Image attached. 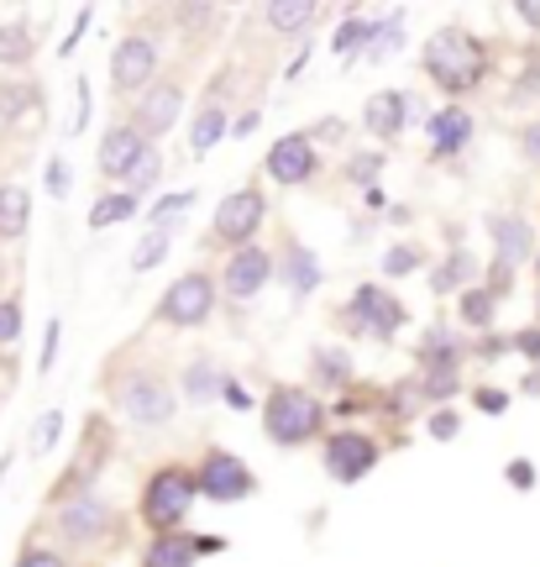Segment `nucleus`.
<instances>
[{
    "label": "nucleus",
    "mask_w": 540,
    "mask_h": 567,
    "mask_svg": "<svg viewBox=\"0 0 540 567\" xmlns=\"http://www.w3.org/2000/svg\"><path fill=\"white\" fill-rule=\"evenodd\" d=\"M283 279H289L294 295H310V289L321 284V264H315V252H310V247H289V252H283Z\"/></svg>",
    "instance_id": "nucleus-20"
},
{
    "label": "nucleus",
    "mask_w": 540,
    "mask_h": 567,
    "mask_svg": "<svg viewBox=\"0 0 540 567\" xmlns=\"http://www.w3.org/2000/svg\"><path fill=\"white\" fill-rule=\"evenodd\" d=\"M378 42H367V63H378V59H388L394 48H399V21H383L378 32H373Z\"/></svg>",
    "instance_id": "nucleus-32"
},
{
    "label": "nucleus",
    "mask_w": 540,
    "mask_h": 567,
    "mask_svg": "<svg viewBox=\"0 0 540 567\" xmlns=\"http://www.w3.org/2000/svg\"><path fill=\"white\" fill-rule=\"evenodd\" d=\"M520 17L530 21V27H540V6H530V0H525V6H520Z\"/></svg>",
    "instance_id": "nucleus-49"
},
{
    "label": "nucleus",
    "mask_w": 540,
    "mask_h": 567,
    "mask_svg": "<svg viewBox=\"0 0 540 567\" xmlns=\"http://www.w3.org/2000/svg\"><path fill=\"white\" fill-rule=\"evenodd\" d=\"M153 69H158V48H153L147 38H126L116 48V59H111L116 90H142V84L153 80Z\"/></svg>",
    "instance_id": "nucleus-10"
},
{
    "label": "nucleus",
    "mask_w": 540,
    "mask_h": 567,
    "mask_svg": "<svg viewBox=\"0 0 540 567\" xmlns=\"http://www.w3.org/2000/svg\"><path fill=\"white\" fill-rule=\"evenodd\" d=\"M59 331H63L59 321H48V337H42V373H48V368H53V358H59Z\"/></svg>",
    "instance_id": "nucleus-40"
},
{
    "label": "nucleus",
    "mask_w": 540,
    "mask_h": 567,
    "mask_svg": "<svg viewBox=\"0 0 540 567\" xmlns=\"http://www.w3.org/2000/svg\"><path fill=\"white\" fill-rule=\"evenodd\" d=\"M226 400H231V405H241V410L252 405V394H247V389H241V384H226Z\"/></svg>",
    "instance_id": "nucleus-47"
},
{
    "label": "nucleus",
    "mask_w": 540,
    "mask_h": 567,
    "mask_svg": "<svg viewBox=\"0 0 540 567\" xmlns=\"http://www.w3.org/2000/svg\"><path fill=\"white\" fill-rule=\"evenodd\" d=\"M32 221V195L17 189V184H6L0 189V237H21Z\"/></svg>",
    "instance_id": "nucleus-19"
},
{
    "label": "nucleus",
    "mask_w": 540,
    "mask_h": 567,
    "mask_svg": "<svg viewBox=\"0 0 540 567\" xmlns=\"http://www.w3.org/2000/svg\"><path fill=\"white\" fill-rule=\"evenodd\" d=\"M105 526H111V509H105V499H95V494H80V499H69V505L59 509V530L69 542H95Z\"/></svg>",
    "instance_id": "nucleus-11"
},
{
    "label": "nucleus",
    "mask_w": 540,
    "mask_h": 567,
    "mask_svg": "<svg viewBox=\"0 0 540 567\" xmlns=\"http://www.w3.org/2000/svg\"><path fill=\"white\" fill-rule=\"evenodd\" d=\"M59 431H63V410H42L38 431H32V457H48L53 442H59Z\"/></svg>",
    "instance_id": "nucleus-26"
},
{
    "label": "nucleus",
    "mask_w": 540,
    "mask_h": 567,
    "mask_svg": "<svg viewBox=\"0 0 540 567\" xmlns=\"http://www.w3.org/2000/svg\"><path fill=\"white\" fill-rule=\"evenodd\" d=\"M195 494H200V484H195V473H184V467H163L158 478L147 484V499H142V515L153 520L158 530L179 526L184 515H189V505H195Z\"/></svg>",
    "instance_id": "nucleus-3"
},
{
    "label": "nucleus",
    "mask_w": 540,
    "mask_h": 567,
    "mask_svg": "<svg viewBox=\"0 0 540 567\" xmlns=\"http://www.w3.org/2000/svg\"><path fill=\"white\" fill-rule=\"evenodd\" d=\"M142 147H147V142H142V132L137 126H116V132H105V142H101V174H111V179H126V174H132V163L142 158Z\"/></svg>",
    "instance_id": "nucleus-15"
},
{
    "label": "nucleus",
    "mask_w": 540,
    "mask_h": 567,
    "mask_svg": "<svg viewBox=\"0 0 540 567\" xmlns=\"http://www.w3.org/2000/svg\"><path fill=\"white\" fill-rule=\"evenodd\" d=\"M200 551H220L216 536H158L147 551V567H189Z\"/></svg>",
    "instance_id": "nucleus-16"
},
{
    "label": "nucleus",
    "mask_w": 540,
    "mask_h": 567,
    "mask_svg": "<svg viewBox=\"0 0 540 567\" xmlns=\"http://www.w3.org/2000/svg\"><path fill=\"white\" fill-rule=\"evenodd\" d=\"M174 116H179V90L174 84H158L147 101H142V111H137V132H168L174 126Z\"/></svg>",
    "instance_id": "nucleus-17"
},
{
    "label": "nucleus",
    "mask_w": 540,
    "mask_h": 567,
    "mask_svg": "<svg viewBox=\"0 0 540 567\" xmlns=\"http://www.w3.org/2000/svg\"><path fill=\"white\" fill-rule=\"evenodd\" d=\"M21 337V305L17 300H0V347H11Z\"/></svg>",
    "instance_id": "nucleus-33"
},
{
    "label": "nucleus",
    "mask_w": 540,
    "mask_h": 567,
    "mask_svg": "<svg viewBox=\"0 0 540 567\" xmlns=\"http://www.w3.org/2000/svg\"><path fill=\"white\" fill-rule=\"evenodd\" d=\"M373 463H378V446L357 436V431H341V436L325 442V473L336 484H357L362 473H373Z\"/></svg>",
    "instance_id": "nucleus-6"
},
{
    "label": "nucleus",
    "mask_w": 540,
    "mask_h": 567,
    "mask_svg": "<svg viewBox=\"0 0 540 567\" xmlns=\"http://www.w3.org/2000/svg\"><path fill=\"white\" fill-rule=\"evenodd\" d=\"M273 264H268V252L262 247H241L237 258L226 264V295H237V300H252L262 284H268Z\"/></svg>",
    "instance_id": "nucleus-13"
},
{
    "label": "nucleus",
    "mask_w": 540,
    "mask_h": 567,
    "mask_svg": "<svg viewBox=\"0 0 540 567\" xmlns=\"http://www.w3.org/2000/svg\"><path fill=\"white\" fill-rule=\"evenodd\" d=\"M210 305H216V289H210V279L205 274H184L168 295H163L158 316L168 326H200L205 316H210Z\"/></svg>",
    "instance_id": "nucleus-5"
},
{
    "label": "nucleus",
    "mask_w": 540,
    "mask_h": 567,
    "mask_svg": "<svg viewBox=\"0 0 540 567\" xmlns=\"http://www.w3.org/2000/svg\"><path fill=\"white\" fill-rule=\"evenodd\" d=\"M158 168H163V158L153 153V147H142V158L132 163V174H126V184H132V189H147V184L158 179Z\"/></svg>",
    "instance_id": "nucleus-30"
},
{
    "label": "nucleus",
    "mask_w": 540,
    "mask_h": 567,
    "mask_svg": "<svg viewBox=\"0 0 540 567\" xmlns=\"http://www.w3.org/2000/svg\"><path fill=\"white\" fill-rule=\"evenodd\" d=\"M457 431H461V421L451 415V410H436V415H430V436H440V442H446V436H457Z\"/></svg>",
    "instance_id": "nucleus-39"
},
{
    "label": "nucleus",
    "mask_w": 540,
    "mask_h": 567,
    "mask_svg": "<svg viewBox=\"0 0 540 567\" xmlns=\"http://www.w3.org/2000/svg\"><path fill=\"white\" fill-rule=\"evenodd\" d=\"M121 410L137 425H163V421H174V394H168V384L153 379V373H132V379L121 384Z\"/></svg>",
    "instance_id": "nucleus-4"
},
{
    "label": "nucleus",
    "mask_w": 540,
    "mask_h": 567,
    "mask_svg": "<svg viewBox=\"0 0 540 567\" xmlns=\"http://www.w3.org/2000/svg\"><path fill=\"white\" fill-rule=\"evenodd\" d=\"M268 174L279 184H304L315 174V147L310 137H283L273 142V153H268Z\"/></svg>",
    "instance_id": "nucleus-12"
},
{
    "label": "nucleus",
    "mask_w": 540,
    "mask_h": 567,
    "mask_svg": "<svg viewBox=\"0 0 540 567\" xmlns=\"http://www.w3.org/2000/svg\"><path fill=\"white\" fill-rule=\"evenodd\" d=\"M195 484H200L205 499H216V505H231V499H241V494L252 488V473H247V467H241V457H231V452H210Z\"/></svg>",
    "instance_id": "nucleus-7"
},
{
    "label": "nucleus",
    "mask_w": 540,
    "mask_h": 567,
    "mask_svg": "<svg viewBox=\"0 0 540 567\" xmlns=\"http://www.w3.org/2000/svg\"><path fill=\"white\" fill-rule=\"evenodd\" d=\"M231 132H237V137H247V132H258V111H247L241 122H231Z\"/></svg>",
    "instance_id": "nucleus-46"
},
{
    "label": "nucleus",
    "mask_w": 540,
    "mask_h": 567,
    "mask_svg": "<svg viewBox=\"0 0 540 567\" xmlns=\"http://www.w3.org/2000/svg\"><path fill=\"white\" fill-rule=\"evenodd\" d=\"M32 59V32L27 27H0V63H27Z\"/></svg>",
    "instance_id": "nucleus-24"
},
{
    "label": "nucleus",
    "mask_w": 540,
    "mask_h": 567,
    "mask_svg": "<svg viewBox=\"0 0 540 567\" xmlns=\"http://www.w3.org/2000/svg\"><path fill=\"white\" fill-rule=\"evenodd\" d=\"M352 321L367 326L373 337H394L404 326V305L388 295V289H373V284H362L357 295H352Z\"/></svg>",
    "instance_id": "nucleus-9"
},
{
    "label": "nucleus",
    "mask_w": 540,
    "mask_h": 567,
    "mask_svg": "<svg viewBox=\"0 0 540 567\" xmlns=\"http://www.w3.org/2000/svg\"><path fill=\"white\" fill-rule=\"evenodd\" d=\"M467 137H472V116H467V111H436V116H430V142H436V158L457 153Z\"/></svg>",
    "instance_id": "nucleus-18"
},
{
    "label": "nucleus",
    "mask_w": 540,
    "mask_h": 567,
    "mask_svg": "<svg viewBox=\"0 0 540 567\" xmlns=\"http://www.w3.org/2000/svg\"><path fill=\"white\" fill-rule=\"evenodd\" d=\"M461 316H467L472 326H488V321H494V289H472V295L461 300Z\"/></svg>",
    "instance_id": "nucleus-29"
},
{
    "label": "nucleus",
    "mask_w": 540,
    "mask_h": 567,
    "mask_svg": "<svg viewBox=\"0 0 540 567\" xmlns=\"http://www.w3.org/2000/svg\"><path fill=\"white\" fill-rule=\"evenodd\" d=\"M258 221H262V195L258 189H237V195H226L216 210V237L220 243L247 247V237L258 231Z\"/></svg>",
    "instance_id": "nucleus-8"
},
{
    "label": "nucleus",
    "mask_w": 540,
    "mask_h": 567,
    "mask_svg": "<svg viewBox=\"0 0 540 567\" xmlns=\"http://www.w3.org/2000/svg\"><path fill=\"white\" fill-rule=\"evenodd\" d=\"M226 132H231V122H226L216 105H210V111H200V122L189 126V147H195V153H210V147H216Z\"/></svg>",
    "instance_id": "nucleus-22"
},
{
    "label": "nucleus",
    "mask_w": 540,
    "mask_h": 567,
    "mask_svg": "<svg viewBox=\"0 0 540 567\" xmlns=\"http://www.w3.org/2000/svg\"><path fill=\"white\" fill-rule=\"evenodd\" d=\"M383 268H388V274H415V268H420V252H415V247H394V252L383 258Z\"/></svg>",
    "instance_id": "nucleus-35"
},
{
    "label": "nucleus",
    "mask_w": 540,
    "mask_h": 567,
    "mask_svg": "<svg viewBox=\"0 0 540 567\" xmlns=\"http://www.w3.org/2000/svg\"><path fill=\"white\" fill-rule=\"evenodd\" d=\"M362 38H367V27L362 21H346L336 32V53H352V48H362Z\"/></svg>",
    "instance_id": "nucleus-38"
},
{
    "label": "nucleus",
    "mask_w": 540,
    "mask_h": 567,
    "mask_svg": "<svg viewBox=\"0 0 540 567\" xmlns=\"http://www.w3.org/2000/svg\"><path fill=\"white\" fill-rule=\"evenodd\" d=\"M488 231H494V247H499V268H515L536 252V231L520 216H488Z\"/></svg>",
    "instance_id": "nucleus-14"
},
{
    "label": "nucleus",
    "mask_w": 540,
    "mask_h": 567,
    "mask_svg": "<svg viewBox=\"0 0 540 567\" xmlns=\"http://www.w3.org/2000/svg\"><path fill=\"white\" fill-rule=\"evenodd\" d=\"M509 484H515V488H530V484H536V473H530V463H515V467H509Z\"/></svg>",
    "instance_id": "nucleus-43"
},
{
    "label": "nucleus",
    "mask_w": 540,
    "mask_h": 567,
    "mask_svg": "<svg viewBox=\"0 0 540 567\" xmlns=\"http://www.w3.org/2000/svg\"><path fill=\"white\" fill-rule=\"evenodd\" d=\"M315 373H321L325 384H346V379H352V363H346L341 347H321V352H315Z\"/></svg>",
    "instance_id": "nucleus-25"
},
{
    "label": "nucleus",
    "mask_w": 540,
    "mask_h": 567,
    "mask_svg": "<svg viewBox=\"0 0 540 567\" xmlns=\"http://www.w3.org/2000/svg\"><path fill=\"white\" fill-rule=\"evenodd\" d=\"M163 258H168V226H158V231H147V237H142L137 243V252H132V268H153V264H163Z\"/></svg>",
    "instance_id": "nucleus-23"
},
{
    "label": "nucleus",
    "mask_w": 540,
    "mask_h": 567,
    "mask_svg": "<svg viewBox=\"0 0 540 567\" xmlns=\"http://www.w3.org/2000/svg\"><path fill=\"white\" fill-rule=\"evenodd\" d=\"M378 163L383 158H357V168H352V174H357V179H378Z\"/></svg>",
    "instance_id": "nucleus-44"
},
{
    "label": "nucleus",
    "mask_w": 540,
    "mask_h": 567,
    "mask_svg": "<svg viewBox=\"0 0 540 567\" xmlns=\"http://www.w3.org/2000/svg\"><path fill=\"white\" fill-rule=\"evenodd\" d=\"M268 21L279 27V32H300L304 21H315V6H268Z\"/></svg>",
    "instance_id": "nucleus-28"
},
{
    "label": "nucleus",
    "mask_w": 540,
    "mask_h": 567,
    "mask_svg": "<svg viewBox=\"0 0 540 567\" xmlns=\"http://www.w3.org/2000/svg\"><path fill=\"white\" fill-rule=\"evenodd\" d=\"M525 147H530V158H540V126H530V132H525Z\"/></svg>",
    "instance_id": "nucleus-48"
},
{
    "label": "nucleus",
    "mask_w": 540,
    "mask_h": 567,
    "mask_svg": "<svg viewBox=\"0 0 540 567\" xmlns=\"http://www.w3.org/2000/svg\"><path fill=\"white\" fill-rule=\"evenodd\" d=\"M137 210V200L132 195H105V200H95V210H90V226H111V221H126Z\"/></svg>",
    "instance_id": "nucleus-27"
},
{
    "label": "nucleus",
    "mask_w": 540,
    "mask_h": 567,
    "mask_svg": "<svg viewBox=\"0 0 540 567\" xmlns=\"http://www.w3.org/2000/svg\"><path fill=\"white\" fill-rule=\"evenodd\" d=\"M321 415L325 410L315 405L304 389H273V394H268V410H262V425H268V436L279 446H300L321 431Z\"/></svg>",
    "instance_id": "nucleus-2"
},
{
    "label": "nucleus",
    "mask_w": 540,
    "mask_h": 567,
    "mask_svg": "<svg viewBox=\"0 0 540 567\" xmlns=\"http://www.w3.org/2000/svg\"><path fill=\"white\" fill-rule=\"evenodd\" d=\"M367 126H373L378 137H394L404 126V95H394V90H388V95H373V101H367Z\"/></svg>",
    "instance_id": "nucleus-21"
},
{
    "label": "nucleus",
    "mask_w": 540,
    "mask_h": 567,
    "mask_svg": "<svg viewBox=\"0 0 540 567\" xmlns=\"http://www.w3.org/2000/svg\"><path fill=\"white\" fill-rule=\"evenodd\" d=\"M189 394H195V400H210V394H216V373H210V368H189Z\"/></svg>",
    "instance_id": "nucleus-37"
},
{
    "label": "nucleus",
    "mask_w": 540,
    "mask_h": 567,
    "mask_svg": "<svg viewBox=\"0 0 540 567\" xmlns=\"http://www.w3.org/2000/svg\"><path fill=\"white\" fill-rule=\"evenodd\" d=\"M425 74L440 84V90H472V84L488 74V53H482V42L472 32H461V27H440L436 38L425 42Z\"/></svg>",
    "instance_id": "nucleus-1"
},
{
    "label": "nucleus",
    "mask_w": 540,
    "mask_h": 567,
    "mask_svg": "<svg viewBox=\"0 0 540 567\" xmlns=\"http://www.w3.org/2000/svg\"><path fill=\"white\" fill-rule=\"evenodd\" d=\"M184 205H195V195H163V200L153 205V216H147V221H153V231H158L163 221H174V216H179Z\"/></svg>",
    "instance_id": "nucleus-34"
},
{
    "label": "nucleus",
    "mask_w": 540,
    "mask_h": 567,
    "mask_svg": "<svg viewBox=\"0 0 540 567\" xmlns=\"http://www.w3.org/2000/svg\"><path fill=\"white\" fill-rule=\"evenodd\" d=\"M17 567H63V557H53V551H27Z\"/></svg>",
    "instance_id": "nucleus-42"
},
{
    "label": "nucleus",
    "mask_w": 540,
    "mask_h": 567,
    "mask_svg": "<svg viewBox=\"0 0 540 567\" xmlns=\"http://www.w3.org/2000/svg\"><path fill=\"white\" fill-rule=\"evenodd\" d=\"M48 189H53V195H63V163L59 158L48 163Z\"/></svg>",
    "instance_id": "nucleus-45"
},
{
    "label": "nucleus",
    "mask_w": 540,
    "mask_h": 567,
    "mask_svg": "<svg viewBox=\"0 0 540 567\" xmlns=\"http://www.w3.org/2000/svg\"><path fill=\"white\" fill-rule=\"evenodd\" d=\"M425 389H430L436 400H446V394H457V368H430V379H425Z\"/></svg>",
    "instance_id": "nucleus-36"
},
{
    "label": "nucleus",
    "mask_w": 540,
    "mask_h": 567,
    "mask_svg": "<svg viewBox=\"0 0 540 567\" xmlns=\"http://www.w3.org/2000/svg\"><path fill=\"white\" fill-rule=\"evenodd\" d=\"M478 405H482V410H494V415H499V410L509 405V394H503V389H478Z\"/></svg>",
    "instance_id": "nucleus-41"
},
{
    "label": "nucleus",
    "mask_w": 540,
    "mask_h": 567,
    "mask_svg": "<svg viewBox=\"0 0 540 567\" xmlns=\"http://www.w3.org/2000/svg\"><path fill=\"white\" fill-rule=\"evenodd\" d=\"M467 274H472V258H467V252H457V258H446V264L436 268V289L446 295V289H451V284H461Z\"/></svg>",
    "instance_id": "nucleus-31"
}]
</instances>
